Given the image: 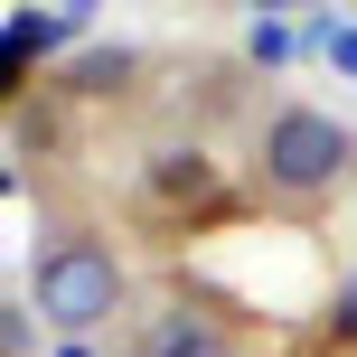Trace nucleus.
<instances>
[{"mask_svg":"<svg viewBox=\"0 0 357 357\" xmlns=\"http://www.w3.org/2000/svg\"><path fill=\"white\" fill-rule=\"evenodd\" d=\"M329 339L357 348V273H348V291H339V301H329Z\"/></svg>","mask_w":357,"mask_h":357,"instance_id":"nucleus-5","label":"nucleus"},{"mask_svg":"<svg viewBox=\"0 0 357 357\" xmlns=\"http://www.w3.org/2000/svg\"><path fill=\"white\" fill-rule=\"evenodd\" d=\"M123 301H132L123 254L94 245V235H47V245L29 254V310L56 329V339H85V329H104Z\"/></svg>","mask_w":357,"mask_h":357,"instance_id":"nucleus-2","label":"nucleus"},{"mask_svg":"<svg viewBox=\"0 0 357 357\" xmlns=\"http://www.w3.org/2000/svg\"><path fill=\"white\" fill-rule=\"evenodd\" d=\"M0 197H10V169H0Z\"/></svg>","mask_w":357,"mask_h":357,"instance_id":"nucleus-8","label":"nucleus"},{"mask_svg":"<svg viewBox=\"0 0 357 357\" xmlns=\"http://www.w3.org/2000/svg\"><path fill=\"white\" fill-rule=\"evenodd\" d=\"M245 10H264V19H282V10H310V0H245Z\"/></svg>","mask_w":357,"mask_h":357,"instance_id":"nucleus-7","label":"nucleus"},{"mask_svg":"<svg viewBox=\"0 0 357 357\" xmlns=\"http://www.w3.org/2000/svg\"><path fill=\"white\" fill-rule=\"evenodd\" d=\"M142 357H235V339L207 310H160V320L142 329Z\"/></svg>","mask_w":357,"mask_h":357,"instance_id":"nucleus-4","label":"nucleus"},{"mask_svg":"<svg viewBox=\"0 0 357 357\" xmlns=\"http://www.w3.org/2000/svg\"><path fill=\"white\" fill-rule=\"evenodd\" d=\"M142 197H151L160 216H207L216 197H226V169H216L197 142H169V151H151V169H142Z\"/></svg>","mask_w":357,"mask_h":357,"instance_id":"nucleus-3","label":"nucleus"},{"mask_svg":"<svg viewBox=\"0 0 357 357\" xmlns=\"http://www.w3.org/2000/svg\"><path fill=\"white\" fill-rule=\"evenodd\" d=\"M329 56H339V66L357 75V29H329Z\"/></svg>","mask_w":357,"mask_h":357,"instance_id":"nucleus-6","label":"nucleus"},{"mask_svg":"<svg viewBox=\"0 0 357 357\" xmlns=\"http://www.w3.org/2000/svg\"><path fill=\"white\" fill-rule=\"evenodd\" d=\"M357 169V132L339 113L320 104H273L264 132H254V188L273 197V207H320V197H339Z\"/></svg>","mask_w":357,"mask_h":357,"instance_id":"nucleus-1","label":"nucleus"}]
</instances>
